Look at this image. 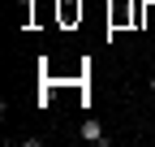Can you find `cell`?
Instances as JSON below:
<instances>
[{"label": "cell", "instance_id": "cell-1", "mask_svg": "<svg viewBox=\"0 0 155 147\" xmlns=\"http://www.w3.org/2000/svg\"><path fill=\"white\" fill-rule=\"evenodd\" d=\"M78 134H82L86 143H95V147H108V134L99 130V121H82V130H78Z\"/></svg>", "mask_w": 155, "mask_h": 147}, {"label": "cell", "instance_id": "cell-2", "mask_svg": "<svg viewBox=\"0 0 155 147\" xmlns=\"http://www.w3.org/2000/svg\"><path fill=\"white\" fill-rule=\"evenodd\" d=\"M61 17H65V22L82 17V5H78V0H61Z\"/></svg>", "mask_w": 155, "mask_h": 147}, {"label": "cell", "instance_id": "cell-3", "mask_svg": "<svg viewBox=\"0 0 155 147\" xmlns=\"http://www.w3.org/2000/svg\"><path fill=\"white\" fill-rule=\"evenodd\" d=\"M147 91H155V74H151V78H147Z\"/></svg>", "mask_w": 155, "mask_h": 147}]
</instances>
